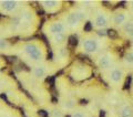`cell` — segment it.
I'll use <instances>...</instances> for the list:
<instances>
[{
    "instance_id": "44dd1931",
    "label": "cell",
    "mask_w": 133,
    "mask_h": 117,
    "mask_svg": "<svg viewBox=\"0 0 133 117\" xmlns=\"http://www.w3.org/2000/svg\"><path fill=\"white\" fill-rule=\"evenodd\" d=\"M51 116L52 117H63V114L60 109H53L51 112Z\"/></svg>"
},
{
    "instance_id": "5bb4252c",
    "label": "cell",
    "mask_w": 133,
    "mask_h": 117,
    "mask_svg": "<svg viewBox=\"0 0 133 117\" xmlns=\"http://www.w3.org/2000/svg\"><path fill=\"white\" fill-rule=\"evenodd\" d=\"M122 31L128 38L133 39V20H128L122 26Z\"/></svg>"
},
{
    "instance_id": "4fadbf2b",
    "label": "cell",
    "mask_w": 133,
    "mask_h": 117,
    "mask_svg": "<svg viewBox=\"0 0 133 117\" xmlns=\"http://www.w3.org/2000/svg\"><path fill=\"white\" fill-rule=\"evenodd\" d=\"M120 117H133V106L131 104H124L119 111Z\"/></svg>"
},
{
    "instance_id": "e0dca14e",
    "label": "cell",
    "mask_w": 133,
    "mask_h": 117,
    "mask_svg": "<svg viewBox=\"0 0 133 117\" xmlns=\"http://www.w3.org/2000/svg\"><path fill=\"white\" fill-rule=\"evenodd\" d=\"M74 106H76V102L73 99H66L62 103V107L63 109H66V111H70V109H73Z\"/></svg>"
},
{
    "instance_id": "3957f363",
    "label": "cell",
    "mask_w": 133,
    "mask_h": 117,
    "mask_svg": "<svg viewBox=\"0 0 133 117\" xmlns=\"http://www.w3.org/2000/svg\"><path fill=\"white\" fill-rule=\"evenodd\" d=\"M100 42L93 36H87L81 41V50L85 54H94L99 51Z\"/></svg>"
},
{
    "instance_id": "277c9868",
    "label": "cell",
    "mask_w": 133,
    "mask_h": 117,
    "mask_svg": "<svg viewBox=\"0 0 133 117\" xmlns=\"http://www.w3.org/2000/svg\"><path fill=\"white\" fill-rule=\"evenodd\" d=\"M114 54L111 52H105L102 55H100L97 60V65L99 69L102 71H109L112 69V66L114 64Z\"/></svg>"
},
{
    "instance_id": "30bf717a",
    "label": "cell",
    "mask_w": 133,
    "mask_h": 117,
    "mask_svg": "<svg viewBox=\"0 0 133 117\" xmlns=\"http://www.w3.org/2000/svg\"><path fill=\"white\" fill-rule=\"evenodd\" d=\"M61 1H58V0H42L41 1V6L48 12H56L61 8Z\"/></svg>"
},
{
    "instance_id": "ffe728a7",
    "label": "cell",
    "mask_w": 133,
    "mask_h": 117,
    "mask_svg": "<svg viewBox=\"0 0 133 117\" xmlns=\"http://www.w3.org/2000/svg\"><path fill=\"white\" fill-rule=\"evenodd\" d=\"M71 117H88V116H87L85 113L82 112V111H74L72 113Z\"/></svg>"
},
{
    "instance_id": "8fae6325",
    "label": "cell",
    "mask_w": 133,
    "mask_h": 117,
    "mask_svg": "<svg viewBox=\"0 0 133 117\" xmlns=\"http://www.w3.org/2000/svg\"><path fill=\"white\" fill-rule=\"evenodd\" d=\"M128 21V13L125 11H118L112 16V23L115 27H122Z\"/></svg>"
},
{
    "instance_id": "7c38bea8",
    "label": "cell",
    "mask_w": 133,
    "mask_h": 117,
    "mask_svg": "<svg viewBox=\"0 0 133 117\" xmlns=\"http://www.w3.org/2000/svg\"><path fill=\"white\" fill-rule=\"evenodd\" d=\"M48 68L45 65H36V66H33V69H32V73L33 75L37 77V78H43L45 77L48 75Z\"/></svg>"
},
{
    "instance_id": "8992f818",
    "label": "cell",
    "mask_w": 133,
    "mask_h": 117,
    "mask_svg": "<svg viewBox=\"0 0 133 117\" xmlns=\"http://www.w3.org/2000/svg\"><path fill=\"white\" fill-rule=\"evenodd\" d=\"M65 31H66V26L62 21H52L48 23L47 27H45V32L50 36L56 34H65Z\"/></svg>"
},
{
    "instance_id": "5b68a950",
    "label": "cell",
    "mask_w": 133,
    "mask_h": 117,
    "mask_svg": "<svg viewBox=\"0 0 133 117\" xmlns=\"http://www.w3.org/2000/svg\"><path fill=\"white\" fill-rule=\"evenodd\" d=\"M110 23V16L104 10H99L94 13L93 24L97 29H105Z\"/></svg>"
},
{
    "instance_id": "2e32d148",
    "label": "cell",
    "mask_w": 133,
    "mask_h": 117,
    "mask_svg": "<svg viewBox=\"0 0 133 117\" xmlns=\"http://www.w3.org/2000/svg\"><path fill=\"white\" fill-rule=\"evenodd\" d=\"M123 62L125 65H133V50L132 51H129L123 56Z\"/></svg>"
},
{
    "instance_id": "52a82bcc",
    "label": "cell",
    "mask_w": 133,
    "mask_h": 117,
    "mask_svg": "<svg viewBox=\"0 0 133 117\" xmlns=\"http://www.w3.org/2000/svg\"><path fill=\"white\" fill-rule=\"evenodd\" d=\"M108 78L113 84H120L124 78V70L122 68H120V66L112 68L108 72Z\"/></svg>"
},
{
    "instance_id": "d6986e66",
    "label": "cell",
    "mask_w": 133,
    "mask_h": 117,
    "mask_svg": "<svg viewBox=\"0 0 133 117\" xmlns=\"http://www.w3.org/2000/svg\"><path fill=\"white\" fill-rule=\"evenodd\" d=\"M10 48L9 41H7L6 39H0V50H7Z\"/></svg>"
},
{
    "instance_id": "7a4b0ae2",
    "label": "cell",
    "mask_w": 133,
    "mask_h": 117,
    "mask_svg": "<svg viewBox=\"0 0 133 117\" xmlns=\"http://www.w3.org/2000/svg\"><path fill=\"white\" fill-rule=\"evenodd\" d=\"M87 17V12L83 10V9H77V10H73V11H70L66 13L65 18H64V23L66 28H78L79 24H80L83 20L85 19Z\"/></svg>"
},
{
    "instance_id": "6da1fadb",
    "label": "cell",
    "mask_w": 133,
    "mask_h": 117,
    "mask_svg": "<svg viewBox=\"0 0 133 117\" xmlns=\"http://www.w3.org/2000/svg\"><path fill=\"white\" fill-rule=\"evenodd\" d=\"M22 53L26 55L29 60L32 62H39L43 61L44 58V51L41 48V45L37 42H27L22 45Z\"/></svg>"
},
{
    "instance_id": "7402d4cb",
    "label": "cell",
    "mask_w": 133,
    "mask_h": 117,
    "mask_svg": "<svg viewBox=\"0 0 133 117\" xmlns=\"http://www.w3.org/2000/svg\"><path fill=\"white\" fill-rule=\"evenodd\" d=\"M129 5H130V8L133 10V1H130V2H129Z\"/></svg>"
},
{
    "instance_id": "9c48e42d",
    "label": "cell",
    "mask_w": 133,
    "mask_h": 117,
    "mask_svg": "<svg viewBox=\"0 0 133 117\" xmlns=\"http://www.w3.org/2000/svg\"><path fill=\"white\" fill-rule=\"evenodd\" d=\"M89 74H90L89 68L83 64H77L72 69V72H71V75L76 80H83V78L88 77Z\"/></svg>"
},
{
    "instance_id": "ba28073f",
    "label": "cell",
    "mask_w": 133,
    "mask_h": 117,
    "mask_svg": "<svg viewBox=\"0 0 133 117\" xmlns=\"http://www.w3.org/2000/svg\"><path fill=\"white\" fill-rule=\"evenodd\" d=\"M20 7V2L16 0H3L0 1V10L3 13H14Z\"/></svg>"
},
{
    "instance_id": "9a60e30c",
    "label": "cell",
    "mask_w": 133,
    "mask_h": 117,
    "mask_svg": "<svg viewBox=\"0 0 133 117\" xmlns=\"http://www.w3.org/2000/svg\"><path fill=\"white\" fill-rule=\"evenodd\" d=\"M51 41L53 44L58 45V47H60V45L64 44L65 42V34H56V35H52L51 36Z\"/></svg>"
},
{
    "instance_id": "ac0fdd59",
    "label": "cell",
    "mask_w": 133,
    "mask_h": 117,
    "mask_svg": "<svg viewBox=\"0 0 133 117\" xmlns=\"http://www.w3.org/2000/svg\"><path fill=\"white\" fill-rule=\"evenodd\" d=\"M57 56L59 60H68V51L65 49H58Z\"/></svg>"
}]
</instances>
